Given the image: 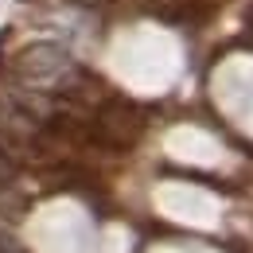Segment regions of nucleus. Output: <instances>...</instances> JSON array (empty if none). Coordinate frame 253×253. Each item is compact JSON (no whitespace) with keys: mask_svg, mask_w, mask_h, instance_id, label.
<instances>
[{"mask_svg":"<svg viewBox=\"0 0 253 253\" xmlns=\"http://www.w3.org/2000/svg\"><path fill=\"white\" fill-rule=\"evenodd\" d=\"M66 70H70L66 47H63V43H47V39L28 43V47L12 59V78L24 82V86H35V90H51V86H59V78H63Z\"/></svg>","mask_w":253,"mask_h":253,"instance_id":"obj_1","label":"nucleus"}]
</instances>
